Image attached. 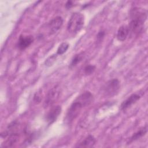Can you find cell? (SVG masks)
Here are the masks:
<instances>
[{
  "label": "cell",
  "mask_w": 148,
  "mask_h": 148,
  "mask_svg": "<svg viewBox=\"0 0 148 148\" xmlns=\"http://www.w3.org/2000/svg\"><path fill=\"white\" fill-rule=\"evenodd\" d=\"M94 101V96L90 91H86L79 95L69 106L66 115V120L71 123L80 113L82 109L90 105Z\"/></svg>",
  "instance_id": "obj_1"
},
{
  "label": "cell",
  "mask_w": 148,
  "mask_h": 148,
  "mask_svg": "<svg viewBox=\"0 0 148 148\" xmlns=\"http://www.w3.org/2000/svg\"><path fill=\"white\" fill-rule=\"evenodd\" d=\"M147 17V12L145 9L135 7L130 13V21L128 25L130 33L138 35L142 32Z\"/></svg>",
  "instance_id": "obj_2"
},
{
  "label": "cell",
  "mask_w": 148,
  "mask_h": 148,
  "mask_svg": "<svg viewBox=\"0 0 148 148\" xmlns=\"http://www.w3.org/2000/svg\"><path fill=\"white\" fill-rule=\"evenodd\" d=\"M84 24V16L79 12L73 13L70 17L67 24L68 31L73 34L79 32Z\"/></svg>",
  "instance_id": "obj_3"
},
{
  "label": "cell",
  "mask_w": 148,
  "mask_h": 148,
  "mask_svg": "<svg viewBox=\"0 0 148 148\" xmlns=\"http://www.w3.org/2000/svg\"><path fill=\"white\" fill-rule=\"evenodd\" d=\"M120 88V84L119 80L112 79L105 83L103 87V92L106 96L112 97L118 93Z\"/></svg>",
  "instance_id": "obj_4"
},
{
  "label": "cell",
  "mask_w": 148,
  "mask_h": 148,
  "mask_svg": "<svg viewBox=\"0 0 148 148\" xmlns=\"http://www.w3.org/2000/svg\"><path fill=\"white\" fill-rule=\"evenodd\" d=\"M61 93V88L58 85L55 86L54 87L51 88L47 92L45 101V106L49 107L53 105L55 102L58 99Z\"/></svg>",
  "instance_id": "obj_5"
},
{
  "label": "cell",
  "mask_w": 148,
  "mask_h": 148,
  "mask_svg": "<svg viewBox=\"0 0 148 148\" xmlns=\"http://www.w3.org/2000/svg\"><path fill=\"white\" fill-rule=\"evenodd\" d=\"M62 108L60 105L51 106L46 114V120L48 124H51L55 122L61 113Z\"/></svg>",
  "instance_id": "obj_6"
},
{
  "label": "cell",
  "mask_w": 148,
  "mask_h": 148,
  "mask_svg": "<svg viewBox=\"0 0 148 148\" xmlns=\"http://www.w3.org/2000/svg\"><path fill=\"white\" fill-rule=\"evenodd\" d=\"M63 24V18L61 16H56L52 18L49 23L48 27L51 34L56 33Z\"/></svg>",
  "instance_id": "obj_7"
},
{
  "label": "cell",
  "mask_w": 148,
  "mask_h": 148,
  "mask_svg": "<svg viewBox=\"0 0 148 148\" xmlns=\"http://www.w3.org/2000/svg\"><path fill=\"white\" fill-rule=\"evenodd\" d=\"M34 38L31 35H20L17 43L18 48L20 50H24L28 47L33 42Z\"/></svg>",
  "instance_id": "obj_8"
},
{
  "label": "cell",
  "mask_w": 148,
  "mask_h": 148,
  "mask_svg": "<svg viewBox=\"0 0 148 148\" xmlns=\"http://www.w3.org/2000/svg\"><path fill=\"white\" fill-rule=\"evenodd\" d=\"M140 96L138 94H132L128 97L125 101H124L121 104V109L122 110H125L130 108L132 105L135 104L139 99Z\"/></svg>",
  "instance_id": "obj_9"
},
{
  "label": "cell",
  "mask_w": 148,
  "mask_h": 148,
  "mask_svg": "<svg viewBox=\"0 0 148 148\" xmlns=\"http://www.w3.org/2000/svg\"><path fill=\"white\" fill-rule=\"evenodd\" d=\"M130 34V31L128 25H123L119 27L117 30L116 37L117 39L121 42L124 41Z\"/></svg>",
  "instance_id": "obj_10"
},
{
  "label": "cell",
  "mask_w": 148,
  "mask_h": 148,
  "mask_svg": "<svg viewBox=\"0 0 148 148\" xmlns=\"http://www.w3.org/2000/svg\"><path fill=\"white\" fill-rule=\"evenodd\" d=\"M96 143L95 138L91 135H88L76 147H92Z\"/></svg>",
  "instance_id": "obj_11"
},
{
  "label": "cell",
  "mask_w": 148,
  "mask_h": 148,
  "mask_svg": "<svg viewBox=\"0 0 148 148\" xmlns=\"http://www.w3.org/2000/svg\"><path fill=\"white\" fill-rule=\"evenodd\" d=\"M146 132H147V126L146 125L143 127L140 128L137 132L134 134V135L131 136L130 142H131L139 139V138L144 136L146 134Z\"/></svg>",
  "instance_id": "obj_12"
},
{
  "label": "cell",
  "mask_w": 148,
  "mask_h": 148,
  "mask_svg": "<svg viewBox=\"0 0 148 148\" xmlns=\"http://www.w3.org/2000/svg\"><path fill=\"white\" fill-rule=\"evenodd\" d=\"M83 58H84L83 53H80L79 54H76L72 59V61L70 64V66L71 67L75 66L76 65H77L79 63H80L82 61Z\"/></svg>",
  "instance_id": "obj_13"
},
{
  "label": "cell",
  "mask_w": 148,
  "mask_h": 148,
  "mask_svg": "<svg viewBox=\"0 0 148 148\" xmlns=\"http://www.w3.org/2000/svg\"><path fill=\"white\" fill-rule=\"evenodd\" d=\"M69 47V45L68 43L67 42H62V43H61L60 45V46H58L57 50V55H62L64 53H65L67 50L68 49Z\"/></svg>",
  "instance_id": "obj_14"
},
{
  "label": "cell",
  "mask_w": 148,
  "mask_h": 148,
  "mask_svg": "<svg viewBox=\"0 0 148 148\" xmlns=\"http://www.w3.org/2000/svg\"><path fill=\"white\" fill-rule=\"evenodd\" d=\"M95 66L93 65H87V66H85L84 69V74H86V75H90L91 74H92L95 70Z\"/></svg>",
  "instance_id": "obj_15"
},
{
  "label": "cell",
  "mask_w": 148,
  "mask_h": 148,
  "mask_svg": "<svg viewBox=\"0 0 148 148\" xmlns=\"http://www.w3.org/2000/svg\"><path fill=\"white\" fill-rule=\"evenodd\" d=\"M57 55H55V54H53L51 56H50V57H49L45 61V65L46 66H50L51 65H52L54 62L56 61V57H57Z\"/></svg>",
  "instance_id": "obj_16"
},
{
  "label": "cell",
  "mask_w": 148,
  "mask_h": 148,
  "mask_svg": "<svg viewBox=\"0 0 148 148\" xmlns=\"http://www.w3.org/2000/svg\"><path fill=\"white\" fill-rule=\"evenodd\" d=\"M73 6V2L72 1H68L66 3V5H65V7L66 9H70L71 8L72 6Z\"/></svg>",
  "instance_id": "obj_17"
},
{
  "label": "cell",
  "mask_w": 148,
  "mask_h": 148,
  "mask_svg": "<svg viewBox=\"0 0 148 148\" xmlns=\"http://www.w3.org/2000/svg\"><path fill=\"white\" fill-rule=\"evenodd\" d=\"M104 35H105V32H104L103 31H100V32H98V35H97V38L101 39L102 38H103V37L104 36Z\"/></svg>",
  "instance_id": "obj_18"
}]
</instances>
